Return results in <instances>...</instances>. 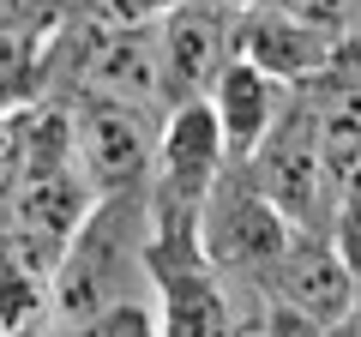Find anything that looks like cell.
I'll return each mask as SVG.
<instances>
[{
  "instance_id": "6da1fadb",
  "label": "cell",
  "mask_w": 361,
  "mask_h": 337,
  "mask_svg": "<svg viewBox=\"0 0 361 337\" xmlns=\"http://www.w3.org/2000/svg\"><path fill=\"white\" fill-rule=\"evenodd\" d=\"M253 283L271 301V325H295V331H337L355 301V271L325 229H295Z\"/></svg>"
},
{
  "instance_id": "7a4b0ae2",
  "label": "cell",
  "mask_w": 361,
  "mask_h": 337,
  "mask_svg": "<svg viewBox=\"0 0 361 337\" xmlns=\"http://www.w3.org/2000/svg\"><path fill=\"white\" fill-rule=\"evenodd\" d=\"M289 217L253 187V175L223 168L199 205V247L217 277H259L289 247Z\"/></svg>"
},
{
  "instance_id": "3957f363",
  "label": "cell",
  "mask_w": 361,
  "mask_h": 337,
  "mask_svg": "<svg viewBox=\"0 0 361 337\" xmlns=\"http://www.w3.org/2000/svg\"><path fill=\"white\" fill-rule=\"evenodd\" d=\"M247 175L271 205L289 217V229H313L319 211H331V175L319 163V145H313V103H301L289 91L283 115L271 121V133L247 151Z\"/></svg>"
},
{
  "instance_id": "277c9868",
  "label": "cell",
  "mask_w": 361,
  "mask_h": 337,
  "mask_svg": "<svg viewBox=\"0 0 361 337\" xmlns=\"http://www.w3.org/2000/svg\"><path fill=\"white\" fill-rule=\"evenodd\" d=\"M157 157V127L151 109L139 103H109V97H85V109L73 115V163L90 181V193H133L151 175Z\"/></svg>"
},
{
  "instance_id": "5b68a950",
  "label": "cell",
  "mask_w": 361,
  "mask_h": 337,
  "mask_svg": "<svg viewBox=\"0 0 361 337\" xmlns=\"http://www.w3.org/2000/svg\"><path fill=\"white\" fill-rule=\"evenodd\" d=\"M235 13L223 0H169L157 18V85H163V109L180 97H205L217 66L235 54L229 42Z\"/></svg>"
},
{
  "instance_id": "8992f818",
  "label": "cell",
  "mask_w": 361,
  "mask_h": 337,
  "mask_svg": "<svg viewBox=\"0 0 361 337\" xmlns=\"http://www.w3.org/2000/svg\"><path fill=\"white\" fill-rule=\"evenodd\" d=\"M223 168H229V145H223L211 97H180V103H169L163 127H157V157H151L157 193L180 199V205H205L211 181H217Z\"/></svg>"
},
{
  "instance_id": "52a82bcc",
  "label": "cell",
  "mask_w": 361,
  "mask_h": 337,
  "mask_svg": "<svg viewBox=\"0 0 361 337\" xmlns=\"http://www.w3.org/2000/svg\"><path fill=\"white\" fill-rule=\"evenodd\" d=\"M78 85H85V97L157 109L163 103V85H157V30L151 25L103 30V37L85 49V61H78Z\"/></svg>"
},
{
  "instance_id": "ba28073f",
  "label": "cell",
  "mask_w": 361,
  "mask_h": 337,
  "mask_svg": "<svg viewBox=\"0 0 361 337\" xmlns=\"http://www.w3.org/2000/svg\"><path fill=\"white\" fill-rule=\"evenodd\" d=\"M289 91L295 85H283V78H271L265 66L241 61V54H229V61L217 66V78H211V109H217V127H223V145H229V163L235 157H247L259 139L271 133V121L283 115Z\"/></svg>"
},
{
  "instance_id": "9c48e42d",
  "label": "cell",
  "mask_w": 361,
  "mask_h": 337,
  "mask_svg": "<svg viewBox=\"0 0 361 337\" xmlns=\"http://www.w3.org/2000/svg\"><path fill=\"white\" fill-rule=\"evenodd\" d=\"M37 73H42L37 37L18 25H0V109H25L37 91Z\"/></svg>"
},
{
  "instance_id": "30bf717a",
  "label": "cell",
  "mask_w": 361,
  "mask_h": 337,
  "mask_svg": "<svg viewBox=\"0 0 361 337\" xmlns=\"http://www.w3.org/2000/svg\"><path fill=\"white\" fill-rule=\"evenodd\" d=\"M229 13H301V0H223Z\"/></svg>"
},
{
  "instance_id": "8fae6325",
  "label": "cell",
  "mask_w": 361,
  "mask_h": 337,
  "mask_svg": "<svg viewBox=\"0 0 361 337\" xmlns=\"http://www.w3.org/2000/svg\"><path fill=\"white\" fill-rule=\"evenodd\" d=\"M343 325H349V331H361V277H355V301H349V313H343Z\"/></svg>"
},
{
  "instance_id": "7c38bea8",
  "label": "cell",
  "mask_w": 361,
  "mask_h": 337,
  "mask_svg": "<svg viewBox=\"0 0 361 337\" xmlns=\"http://www.w3.org/2000/svg\"><path fill=\"white\" fill-rule=\"evenodd\" d=\"M343 30H355V37H361V0H349V25Z\"/></svg>"
}]
</instances>
